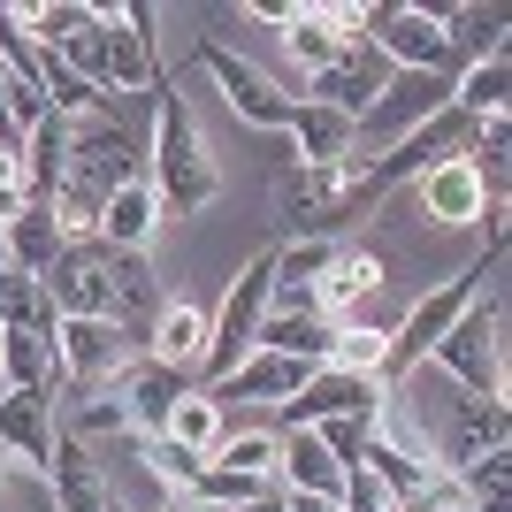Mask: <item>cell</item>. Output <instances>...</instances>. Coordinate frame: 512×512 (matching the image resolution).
Listing matches in <instances>:
<instances>
[{
  "instance_id": "obj_26",
  "label": "cell",
  "mask_w": 512,
  "mask_h": 512,
  "mask_svg": "<svg viewBox=\"0 0 512 512\" xmlns=\"http://www.w3.org/2000/svg\"><path fill=\"white\" fill-rule=\"evenodd\" d=\"M512 100V62L505 54H490V62H467L459 77H451V107L467 115V123H490V115H505Z\"/></svg>"
},
{
  "instance_id": "obj_17",
  "label": "cell",
  "mask_w": 512,
  "mask_h": 512,
  "mask_svg": "<svg viewBox=\"0 0 512 512\" xmlns=\"http://www.w3.org/2000/svg\"><path fill=\"white\" fill-rule=\"evenodd\" d=\"M314 383V360H283V352H253V360H237L222 383H207L214 406H230V398H253V406H283V398H299Z\"/></svg>"
},
{
  "instance_id": "obj_22",
  "label": "cell",
  "mask_w": 512,
  "mask_h": 512,
  "mask_svg": "<svg viewBox=\"0 0 512 512\" xmlns=\"http://www.w3.org/2000/svg\"><path fill=\"white\" fill-rule=\"evenodd\" d=\"M367 291H383V253H367V245H337V253H329V268L314 276L321 321H344Z\"/></svg>"
},
{
  "instance_id": "obj_18",
  "label": "cell",
  "mask_w": 512,
  "mask_h": 512,
  "mask_svg": "<svg viewBox=\"0 0 512 512\" xmlns=\"http://www.w3.org/2000/svg\"><path fill=\"white\" fill-rule=\"evenodd\" d=\"M138 352L199 383V352H207V306L184 299V291H176V299H161V314H153V329H146V344H138Z\"/></svg>"
},
{
  "instance_id": "obj_10",
  "label": "cell",
  "mask_w": 512,
  "mask_h": 512,
  "mask_svg": "<svg viewBox=\"0 0 512 512\" xmlns=\"http://www.w3.org/2000/svg\"><path fill=\"white\" fill-rule=\"evenodd\" d=\"M107 390L123 398V413H130V428L138 436H161L169 428V413H176V398L184 390H199L192 375H176V367H161V360H146V352H130L115 375H107Z\"/></svg>"
},
{
  "instance_id": "obj_28",
  "label": "cell",
  "mask_w": 512,
  "mask_h": 512,
  "mask_svg": "<svg viewBox=\"0 0 512 512\" xmlns=\"http://www.w3.org/2000/svg\"><path fill=\"white\" fill-rule=\"evenodd\" d=\"M207 467L253 474V482H276L283 467V428H222V444L207 451Z\"/></svg>"
},
{
  "instance_id": "obj_36",
  "label": "cell",
  "mask_w": 512,
  "mask_h": 512,
  "mask_svg": "<svg viewBox=\"0 0 512 512\" xmlns=\"http://www.w3.org/2000/svg\"><path fill=\"white\" fill-rule=\"evenodd\" d=\"M459 490H467L474 512H512V451H490V459L459 467Z\"/></svg>"
},
{
  "instance_id": "obj_14",
  "label": "cell",
  "mask_w": 512,
  "mask_h": 512,
  "mask_svg": "<svg viewBox=\"0 0 512 512\" xmlns=\"http://www.w3.org/2000/svg\"><path fill=\"white\" fill-rule=\"evenodd\" d=\"M54 352H62L69 390H100L107 375L130 360V344H123L115 321H62V329H54ZM69 390H62V398H69Z\"/></svg>"
},
{
  "instance_id": "obj_1",
  "label": "cell",
  "mask_w": 512,
  "mask_h": 512,
  "mask_svg": "<svg viewBox=\"0 0 512 512\" xmlns=\"http://www.w3.org/2000/svg\"><path fill=\"white\" fill-rule=\"evenodd\" d=\"M146 184L153 199H161V214H207L214 199H222V169H214L207 138H199L192 123V100L184 92H153V130H146Z\"/></svg>"
},
{
  "instance_id": "obj_31",
  "label": "cell",
  "mask_w": 512,
  "mask_h": 512,
  "mask_svg": "<svg viewBox=\"0 0 512 512\" xmlns=\"http://www.w3.org/2000/svg\"><path fill=\"white\" fill-rule=\"evenodd\" d=\"M383 352H390V329L352 314V321L329 329V360L321 367H344V375H375V383H383Z\"/></svg>"
},
{
  "instance_id": "obj_4",
  "label": "cell",
  "mask_w": 512,
  "mask_h": 512,
  "mask_svg": "<svg viewBox=\"0 0 512 512\" xmlns=\"http://www.w3.org/2000/svg\"><path fill=\"white\" fill-rule=\"evenodd\" d=\"M428 367H444L459 398H505V299L482 291L467 314L451 321V337L428 352Z\"/></svg>"
},
{
  "instance_id": "obj_41",
  "label": "cell",
  "mask_w": 512,
  "mask_h": 512,
  "mask_svg": "<svg viewBox=\"0 0 512 512\" xmlns=\"http://www.w3.org/2000/svg\"><path fill=\"white\" fill-rule=\"evenodd\" d=\"M237 512H283V490H268V497H253V505H237Z\"/></svg>"
},
{
  "instance_id": "obj_20",
  "label": "cell",
  "mask_w": 512,
  "mask_h": 512,
  "mask_svg": "<svg viewBox=\"0 0 512 512\" xmlns=\"http://www.w3.org/2000/svg\"><path fill=\"white\" fill-rule=\"evenodd\" d=\"M46 497L54 505L46 512H107L115 505V490H107L100 459H92L77 436H54V467H46Z\"/></svg>"
},
{
  "instance_id": "obj_34",
  "label": "cell",
  "mask_w": 512,
  "mask_h": 512,
  "mask_svg": "<svg viewBox=\"0 0 512 512\" xmlns=\"http://www.w3.org/2000/svg\"><path fill=\"white\" fill-rule=\"evenodd\" d=\"M268 490H276V482H253V474H230V467H199L184 505L192 512H237V505H253V497H268Z\"/></svg>"
},
{
  "instance_id": "obj_38",
  "label": "cell",
  "mask_w": 512,
  "mask_h": 512,
  "mask_svg": "<svg viewBox=\"0 0 512 512\" xmlns=\"http://www.w3.org/2000/svg\"><path fill=\"white\" fill-rule=\"evenodd\" d=\"M337 512H406V505H398L367 467H352V474H344V490H337Z\"/></svg>"
},
{
  "instance_id": "obj_15",
  "label": "cell",
  "mask_w": 512,
  "mask_h": 512,
  "mask_svg": "<svg viewBox=\"0 0 512 512\" xmlns=\"http://www.w3.org/2000/svg\"><path fill=\"white\" fill-rule=\"evenodd\" d=\"M390 77H398V69H390L383 54H375V46H352V54H344V62L329 69V77H306V92H299V100L337 107V115H352V123H360L367 107L383 100V85H390Z\"/></svg>"
},
{
  "instance_id": "obj_44",
  "label": "cell",
  "mask_w": 512,
  "mask_h": 512,
  "mask_svg": "<svg viewBox=\"0 0 512 512\" xmlns=\"http://www.w3.org/2000/svg\"><path fill=\"white\" fill-rule=\"evenodd\" d=\"M0 398H8V383H0Z\"/></svg>"
},
{
  "instance_id": "obj_21",
  "label": "cell",
  "mask_w": 512,
  "mask_h": 512,
  "mask_svg": "<svg viewBox=\"0 0 512 512\" xmlns=\"http://www.w3.org/2000/svg\"><path fill=\"white\" fill-rule=\"evenodd\" d=\"M161 222H169V214H161V199H153V184L146 176H138V184H123V192L107 199L100 207V245L107 253H153V237H161Z\"/></svg>"
},
{
  "instance_id": "obj_33",
  "label": "cell",
  "mask_w": 512,
  "mask_h": 512,
  "mask_svg": "<svg viewBox=\"0 0 512 512\" xmlns=\"http://www.w3.org/2000/svg\"><path fill=\"white\" fill-rule=\"evenodd\" d=\"M222 406H214L207 390H184V398H176V413H169V428H161V436H169V444H184V451H199V459H207L214 444H222Z\"/></svg>"
},
{
  "instance_id": "obj_7",
  "label": "cell",
  "mask_w": 512,
  "mask_h": 512,
  "mask_svg": "<svg viewBox=\"0 0 512 512\" xmlns=\"http://www.w3.org/2000/svg\"><path fill=\"white\" fill-rule=\"evenodd\" d=\"M352 184H360L352 169H306V161H291V153H283V169H276V222H283V245H291V237H337L344 222H352V214H344Z\"/></svg>"
},
{
  "instance_id": "obj_25",
  "label": "cell",
  "mask_w": 512,
  "mask_h": 512,
  "mask_svg": "<svg viewBox=\"0 0 512 512\" xmlns=\"http://www.w3.org/2000/svg\"><path fill=\"white\" fill-rule=\"evenodd\" d=\"M276 490H306V497H337L344 490V467L321 451L314 428H283V467H276Z\"/></svg>"
},
{
  "instance_id": "obj_29",
  "label": "cell",
  "mask_w": 512,
  "mask_h": 512,
  "mask_svg": "<svg viewBox=\"0 0 512 512\" xmlns=\"http://www.w3.org/2000/svg\"><path fill=\"white\" fill-rule=\"evenodd\" d=\"M436 16H444V39H451V54H459V69L505 54V31H512L505 8H436Z\"/></svg>"
},
{
  "instance_id": "obj_37",
  "label": "cell",
  "mask_w": 512,
  "mask_h": 512,
  "mask_svg": "<svg viewBox=\"0 0 512 512\" xmlns=\"http://www.w3.org/2000/svg\"><path fill=\"white\" fill-rule=\"evenodd\" d=\"M375 413H383V406H375ZM375 413H337V421H321V428H314V436H321V451H329V459H337L344 474L360 467V451L375 444Z\"/></svg>"
},
{
  "instance_id": "obj_12",
  "label": "cell",
  "mask_w": 512,
  "mask_h": 512,
  "mask_svg": "<svg viewBox=\"0 0 512 512\" xmlns=\"http://www.w3.org/2000/svg\"><path fill=\"white\" fill-rule=\"evenodd\" d=\"M390 390L375 383V375H344V367H314V383L299 390V398H283V428H321L337 421V413H375Z\"/></svg>"
},
{
  "instance_id": "obj_2",
  "label": "cell",
  "mask_w": 512,
  "mask_h": 512,
  "mask_svg": "<svg viewBox=\"0 0 512 512\" xmlns=\"http://www.w3.org/2000/svg\"><path fill=\"white\" fill-rule=\"evenodd\" d=\"M497 268H505V253H497V245H482V253H474L451 283H436V291H421V299L406 306V321L390 329V352H383V390H398V383H413V375H421V360L451 337V321H459L482 291H490Z\"/></svg>"
},
{
  "instance_id": "obj_3",
  "label": "cell",
  "mask_w": 512,
  "mask_h": 512,
  "mask_svg": "<svg viewBox=\"0 0 512 512\" xmlns=\"http://www.w3.org/2000/svg\"><path fill=\"white\" fill-rule=\"evenodd\" d=\"M268 283H276V245L268 253H253L245 268L230 276V291H222V306L207 314V352H199V390L222 383L237 360H253V337L260 321H268Z\"/></svg>"
},
{
  "instance_id": "obj_27",
  "label": "cell",
  "mask_w": 512,
  "mask_h": 512,
  "mask_svg": "<svg viewBox=\"0 0 512 512\" xmlns=\"http://www.w3.org/2000/svg\"><path fill=\"white\" fill-rule=\"evenodd\" d=\"M62 245L69 237H62V222H54V207H23L16 222H8V268H16V276H46Z\"/></svg>"
},
{
  "instance_id": "obj_42",
  "label": "cell",
  "mask_w": 512,
  "mask_h": 512,
  "mask_svg": "<svg viewBox=\"0 0 512 512\" xmlns=\"http://www.w3.org/2000/svg\"><path fill=\"white\" fill-rule=\"evenodd\" d=\"M153 512H192V505H184V497H161V505H153Z\"/></svg>"
},
{
  "instance_id": "obj_19",
  "label": "cell",
  "mask_w": 512,
  "mask_h": 512,
  "mask_svg": "<svg viewBox=\"0 0 512 512\" xmlns=\"http://www.w3.org/2000/svg\"><path fill=\"white\" fill-rule=\"evenodd\" d=\"M413 199H421V214L436 222V230H474L482 222V207H490V192L474 184V169L451 153V161H436V169L413 184Z\"/></svg>"
},
{
  "instance_id": "obj_9",
  "label": "cell",
  "mask_w": 512,
  "mask_h": 512,
  "mask_svg": "<svg viewBox=\"0 0 512 512\" xmlns=\"http://www.w3.org/2000/svg\"><path fill=\"white\" fill-rule=\"evenodd\" d=\"M39 283L62 321H107V245L100 237H69Z\"/></svg>"
},
{
  "instance_id": "obj_40",
  "label": "cell",
  "mask_w": 512,
  "mask_h": 512,
  "mask_svg": "<svg viewBox=\"0 0 512 512\" xmlns=\"http://www.w3.org/2000/svg\"><path fill=\"white\" fill-rule=\"evenodd\" d=\"M283 512H337V497H306V490H283Z\"/></svg>"
},
{
  "instance_id": "obj_23",
  "label": "cell",
  "mask_w": 512,
  "mask_h": 512,
  "mask_svg": "<svg viewBox=\"0 0 512 512\" xmlns=\"http://www.w3.org/2000/svg\"><path fill=\"white\" fill-rule=\"evenodd\" d=\"M0 383L8 390H54V398H62L69 375H62L54 337H39V329H0Z\"/></svg>"
},
{
  "instance_id": "obj_30",
  "label": "cell",
  "mask_w": 512,
  "mask_h": 512,
  "mask_svg": "<svg viewBox=\"0 0 512 512\" xmlns=\"http://www.w3.org/2000/svg\"><path fill=\"white\" fill-rule=\"evenodd\" d=\"M283 46H291L299 77H329V69H337L344 54H352V46H344L337 31H329V16H321V8H299V16L283 23ZM360 46H367V39H360Z\"/></svg>"
},
{
  "instance_id": "obj_16",
  "label": "cell",
  "mask_w": 512,
  "mask_h": 512,
  "mask_svg": "<svg viewBox=\"0 0 512 512\" xmlns=\"http://www.w3.org/2000/svg\"><path fill=\"white\" fill-rule=\"evenodd\" d=\"M291 161H306V169H352L360 176V123L352 115H337V107H314L299 100V123H291Z\"/></svg>"
},
{
  "instance_id": "obj_6",
  "label": "cell",
  "mask_w": 512,
  "mask_h": 512,
  "mask_svg": "<svg viewBox=\"0 0 512 512\" xmlns=\"http://www.w3.org/2000/svg\"><path fill=\"white\" fill-rule=\"evenodd\" d=\"M199 69L214 77V92H222V107H230L237 123L268 130V138H291V123H299V92H291V85H276L268 69H253L222 39H199Z\"/></svg>"
},
{
  "instance_id": "obj_5",
  "label": "cell",
  "mask_w": 512,
  "mask_h": 512,
  "mask_svg": "<svg viewBox=\"0 0 512 512\" xmlns=\"http://www.w3.org/2000/svg\"><path fill=\"white\" fill-rule=\"evenodd\" d=\"M367 46H375L390 69H406V77H459L444 16H436V8H413V0H367Z\"/></svg>"
},
{
  "instance_id": "obj_11",
  "label": "cell",
  "mask_w": 512,
  "mask_h": 512,
  "mask_svg": "<svg viewBox=\"0 0 512 512\" xmlns=\"http://www.w3.org/2000/svg\"><path fill=\"white\" fill-rule=\"evenodd\" d=\"M54 436H62V421H54V390H8L0 398V459H16L23 474L54 467Z\"/></svg>"
},
{
  "instance_id": "obj_24",
  "label": "cell",
  "mask_w": 512,
  "mask_h": 512,
  "mask_svg": "<svg viewBox=\"0 0 512 512\" xmlns=\"http://www.w3.org/2000/svg\"><path fill=\"white\" fill-rule=\"evenodd\" d=\"M16 161H23V192H31V207H46L54 184H62V169H69V123H62V115H39V123L23 130Z\"/></svg>"
},
{
  "instance_id": "obj_32",
  "label": "cell",
  "mask_w": 512,
  "mask_h": 512,
  "mask_svg": "<svg viewBox=\"0 0 512 512\" xmlns=\"http://www.w3.org/2000/svg\"><path fill=\"white\" fill-rule=\"evenodd\" d=\"M0 329H39V337H54V329H62V314L46 306V283H39V276L0 268Z\"/></svg>"
},
{
  "instance_id": "obj_8",
  "label": "cell",
  "mask_w": 512,
  "mask_h": 512,
  "mask_svg": "<svg viewBox=\"0 0 512 512\" xmlns=\"http://www.w3.org/2000/svg\"><path fill=\"white\" fill-rule=\"evenodd\" d=\"M428 444H436V467H444V474L474 467V459H490V451H512L505 398H451V421L428 428Z\"/></svg>"
},
{
  "instance_id": "obj_43",
  "label": "cell",
  "mask_w": 512,
  "mask_h": 512,
  "mask_svg": "<svg viewBox=\"0 0 512 512\" xmlns=\"http://www.w3.org/2000/svg\"><path fill=\"white\" fill-rule=\"evenodd\" d=\"M107 512H130V505H107Z\"/></svg>"
},
{
  "instance_id": "obj_39",
  "label": "cell",
  "mask_w": 512,
  "mask_h": 512,
  "mask_svg": "<svg viewBox=\"0 0 512 512\" xmlns=\"http://www.w3.org/2000/svg\"><path fill=\"white\" fill-rule=\"evenodd\" d=\"M245 16H253V23H276V31H283V23L299 16V0H245Z\"/></svg>"
},
{
  "instance_id": "obj_35",
  "label": "cell",
  "mask_w": 512,
  "mask_h": 512,
  "mask_svg": "<svg viewBox=\"0 0 512 512\" xmlns=\"http://www.w3.org/2000/svg\"><path fill=\"white\" fill-rule=\"evenodd\" d=\"M138 467L153 474V490H161V497H184V490H192V474L207 467V459L184 451V444H169V436H138Z\"/></svg>"
},
{
  "instance_id": "obj_13",
  "label": "cell",
  "mask_w": 512,
  "mask_h": 512,
  "mask_svg": "<svg viewBox=\"0 0 512 512\" xmlns=\"http://www.w3.org/2000/svg\"><path fill=\"white\" fill-rule=\"evenodd\" d=\"M161 276H153V260L146 253H107V321L123 329V344L138 352L153 329V314H161Z\"/></svg>"
}]
</instances>
